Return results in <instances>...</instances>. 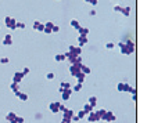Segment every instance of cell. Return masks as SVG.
I'll return each mask as SVG.
<instances>
[{"instance_id":"obj_1","label":"cell","mask_w":147,"mask_h":123,"mask_svg":"<svg viewBox=\"0 0 147 123\" xmlns=\"http://www.w3.org/2000/svg\"><path fill=\"white\" fill-rule=\"evenodd\" d=\"M118 47H119V51H121V54L123 55H131L135 53V50H136V43L131 39H128V40L121 41V43H118Z\"/></svg>"},{"instance_id":"obj_2","label":"cell","mask_w":147,"mask_h":123,"mask_svg":"<svg viewBox=\"0 0 147 123\" xmlns=\"http://www.w3.org/2000/svg\"><path fill=\"white\" fill-rule=\"evenodd\" d=\"M81 66H82V62H76V64H71L69 65V73L72 76H76V75L81 72Z\"/></svg>"},{"instance_id":"obj_3","label":"cell","mask_w":147,"mask_h":123,"mask_svg":"<svg viewBox=\"0 0 147 123\" xmlns=\"http://www.w3.org/2000/svg\"><path fill=\"white\" fill-rule=\"evenodd\" d=\"M4 24H6V26H7L8 29H15V24H17V21L13 18V17H6L4 18Z\"/></svg>"},{"instance_id":"obj_4","label":"cell","mask_w":147,"mask_h":123,"mask_svg":"<svg viewBox=\"0 0 147 123\" xmlns=\"http://www.w3.org/2000/svg\"><path fill=\"white\" fill-rule=\"evenodd\" d=\"M101 119H103V120H106V122H115V120H117V116L114 115V112H111V111H106V114L103 115Z\"/></svg>"},{"instance_id":"obj_5","label":"cell","mask_w":147,"mask_h":123,"mask_svg":"<svg viewBox=\"0 0 147 123\" xmlns=\"http://www.w3.org/2000/svg\"><path fill=\"white\" fill-rule=\"evenodd\" d=\"M69 53L72 54V55H75V57H79L82 54V47H76V46H69Z\"/></svg>"},{"instance_id":"obj_6","label":"cell","mask_w":147,"mask_h":123,"mask_svg":"<svg viewBox=\"0 0 147 123\" xmlns=\"http://www.w3.org/2000/svg\"><path fill=\"white\" fill-rule=\"evenodd\" d=\"M88 122H98V120H100V118H98V115H97V112H96V111H92V112H90V114H88Z\"/></svg>"},{"instance_id":"obj_7","label":"cell","mask_w":147,"mask_h":123,"mask_svg":"<svg viewBox=\"0 0 147 123\" xmlns=\"http://www.w3.org/2000/svg\"><path fill=\"white\" fill-rule=\"evenodd\" d=\"M58 107H60V102H57V101L50 102L49 104V111L51 114H58Z\"/></svg>"},{"instance_id":"obj_8","label":"cell","mask_w":147,"mask_h":123,"mask_svg":"<svg viewBox=\"0 0 147 123\" xmlns=\"http://www.w3.org/2000/svg\"><path fill=\"white\" fill-rule=\"evenodd\" d=\"M22 79H24V75L21 73V72H14V75H13V83L20 84Z\"/></svg>"},{"instance_id":"obj_9","label":"cell","mask_w":147,"mask_h":123,"mask_svg":"<svg viewBox=\"0 0 147 123\" xmlns=\"http://www.w3.org/2000/svg\"><path fill=\"white\" fill-rule=\"evenodd\" d=\"M33 31H38V32H43V29H44V24H42L40 21H35L33 22Z\"/></svg>"},{"instance_id":"obj_10","label":"cell","mask_w":147,"mask_h":123,"mask_svg":"<svg viewBox=\"0 0 147 123\" xmlns=\"http://www.w3.org/2000/svg\"><path fill=\"white\" fill-rule=\"evenodd\" d=\"M71 94H72V90H71V89L64 90L63 93H61V98H63V101H68V100L71 98Z\"/></svg>"},{"instance_id":"obj_11","label":"cell","mask_w":147,"mask_h":123,"mask_svg":"<svg viewBox=\"0 0 147 123\" xmlns=\"http://www.w3.org/2000/svg\"><path fill=\"white\" fill-rule=\"evenodd\" d=\"M13 43H14L13 36H11V35H6V36H4V39H3V46H11Z\"/></svg>"},{"instance_id":"obj_12","label":"cell","mask_w":147,"mask_h":123,"mask_svg":"<svg viewBox=\"0 0 147 123\" xmlns=\"http://www.w3.org/2000/svg\"><path fill=\"white\" fill-rule=\"evenodd\" d=\"M74 115H75V112H74L72 109H71V108H67L65 111H64V118H63V119H69V120H71V118H72Z\"/></svg>"},{"instance_id":"obj_13","label":"cell","mask_w":147,"mask_h":123,"mask_svg":"<svg viewBox=\"0 0 147 123\" xmlns=\"http://www.w3.org/2000/svg\"><path fill=\"white\" fill-rule=\"evenodd\" d=\"M88 36H82V35H79V37H78V43H79V47H82V46H85L86 43H88Z\"/></svg>"},{"instance_id":"obj_14","label":"cell","mask_w":147,"mask_h":123,"mask_svg":"<svg viewBox=\"0 0 147 123\" xmlns=\"http://www.w3.org/2000/svg\"><path fill=\"white\" fill-rule=\"evenodd\" d=\"M88 104H89L92 108H94L96 105H97V97H96V96H92V97L88 100Z\"/></svg>"},{"instance_id":"obj_15","label":"cell","mask_w":147,"mask_h":123,"mask_svg":"<svg viewBox=\"0 0 147 123\" xmlns=\"http://www.w3.org/2000/svg\"><path fill=\"white\" fill-rule=\"evenodd\" d=\"M76 31H78L79 35H82V36H88V35H89V29H88V28H85V26H79Z\"/></svg>"},{"instance_id":"obj_16","label":"cell","mask_w":147,"mask_h":123,"mask_svg":"<svg viewBox=\"0 0 147 123\" xmlns=\"http://www.w3.org/2000/svg\"><path fill=\"white\" fill-rule=\"evenodd\" d=\"M53 22H46V24H44V29H43V32L44 33H51V28H53Z\"/></svg>"},{"instance_id":"obj_17","label":"cell","mask_w":147,"mask_h":123,"mask_svg":"<svg viewBox=\"0 0 147 123\" xmlns=\"http://www.w3.org/2000/svg\"><path fill=\"white\" fill-rule=\"evenodd\" d=\"M81 72H82V73H85V75H89V73H92V69H90L88 65H83V64H82Z\"/></svg>"},{"instance_id":"obj_18","label":"cell","mask_w":147,"mask_h":123,"mask_svg":"<svg viewBox=\"0 0 147 123\" xmlns=\"http://www.w3.org/2000/svg\"><path fill=\"white\" fill-rule=\"evenodd\" d=\"M15 116H17L15 112H7V115H6V120H7V122H11V120H14V119H15Z\"/></svg>"},{"instance_id":"obj_19","label":"cell","mask_w":147,"mask_h":123,"mask_svg":"<svg viewBox=\"0 0 147 123\" xmlns=\"http://www.w3.org/2000/svg\"><path fill=\"white\" fill-rule=\"evenodd\" d=\"M75 77H76V80H78V83H83L85 82V77H86V75L85 73H82V72H79V73L76 75V76H75Z\"/></svg>"},{"instance_id":"obj_20","label":"cell","mask_w":147,"mask_h":123,"mask_svg":"<svg viewBox=\"0 0 147 123\" xmlns=\"http://www.w3.org/2000/svg\"><path fill=\"white\" fill-rule=\"evenodd\" d=\"M121 13H122V15L129 17V15H131V7H122Z\"/></svg>"},{"instance_id":"obj_21","label":"cell","mask_w":147,"mask_h":123,"mask_svg":"<svg viewBox=\"0 0 147 123\" xmlns=\"http://www.w3.org/2000/svg\"><path fill=\"white\" fill-rule=\"evenodd\" d=\"M10 90L13 91V93H15V91H20V86H18L17 83H13V82H11V84H10Z\"/></svg>"},{"instance_id":"obj_22","label":"cell","mask_w":147,"mask_h":123,"mask_svg":"<svg viewBox=\"0 0 147 123\" xmlns=\"http://www.w3.org/2000/svg\"><path fill=\"white\" fill-rule=\"evenodd\" d=\"M69 25H71L72 28H75V29H78V28L81 26V24H79V21H78V19H71Z\"/></svg>"},{"instance_id":"obj_23","label":"cell","mask_w":147,"mask_h":123,"mask_svg":"<svg viewBox=\"0 0 147 123\" xmlns=\"http://www.w3.org/2000/svg\"><path fill=\"white\" fill-rule=\"evenodd\" d=\"M54 59H56L57 62H63V61H65V55H64V54H56Z\"/></svg>"},{"instance_id":"obj_24","label":"cell","mask_w":147,"mask_h":123,"mask_svg":"<svg viewBox=\"0 0 147 123\" xmlns=\"http://www.w3.org/2000/svg\"><path fill=\"white\" fill-rule=\"evenodd\" d=\"M18 98L21 100V101H28L29 97H28V94H26V93H22V91H21V93H20V96H18Z\"/></svg>"},{"instance_id":"obj_25","label":"cell","mask_w":147,"mask_h":123,"mask_svg":"<svg viewBox=\"0 0 147 123\" xmlns=\"http://www.w3.org/2000/svg\"><path fill=\"white\" fill-rule=\"evenodd\" d=\"M83 111H85V112H86V114H90V112H92V111H93V108L90 107L89 104H88V102H86V104H85V105H83Z\"/></svg>"},{"instance_id":"obj_26","label":"cell","mask_w":147,"mask_h":123,"mask_svg":"<svg viewBox=\"0 0 147 123\" xmlns=\"http://www.w3.org/2000/svg\"><path fill=\"white\" fill-rule=\"evenodd\" d=\"M86 115H88V114H86V112H85L83 109H81V111H79V112L76 114V116H78V119H79V120H81V119H83V118H85Z\"/></svg>"},{"instance_id":"obj_27","label":"cell","mask_w":147,"mask_h":123,"mask_svg":"<svg viewBox=\"0 0 147 123\" xmlns=\"http://www.w3.org/2000/svg\"><path fill=\"white\" fill-rule=\"evenodd\" d=\"M54 77H56L54 72H47V73H46V79H47V80H54Z\"/></svg>"},{"instance_id":"obj_28","label":"cell","mask_w":147,"mask_h":123,"mask_svg":"<svg viewBox=\"0 0 147 123\" xmlns=\"http://www.w3.org/2000/svg\"><path fill=\"white\" fill-rule=\"evenodd\" d=\"M71 90H72V91H81L82 90V84H81V83H76L74 87H71Z\"/></svg>"},{"instance_id":"obj_29","label":"cell","mask_w":147,"mask_h":123,"mask_svg":"<svg viewBox=\"0 0 147 123\" xmlns=\"http://www.w3.org/2000/svg\"><path fill=\"white\" fill-rule=\"evenodd\" d=\"M60 86H61V87H63L64 90H68V89H71V84H69L68 82H63L61 84H60Z\"/></svg>"},{"instance_id":"obj_30","label":"cell","mask_w":147,"mask_h":123,"mask_svg":"<svg viewBox=\"0 0 147 123\" xmlns=\"http://www.w3.org/2000/svg\"><path fill=\"white\" fill-rule=\"evenodd\" d=\"M115 47V44L113 43V41H108V43H106V49L107 50H113Z\"/></svg>"},{"instance_id":"obj_31","label":"cell","mask_w":147,"mask_h":123,"mask_svg":"<svg viewBox=\"0 0 147 123\" xmlns=\"http://www.w3.org/2000/svg\"><path fill=\"white\" fill-rule=\"evenodd\" d=\"M8 62H10V59H8L7 57L0 58V64H1V65H6V64H8Z\"/></svg>"},{"instance_id":"obj_32","label":"cell","mask_w":147,"mask_h":123,"mask_svg":"<svg viewBox=\"0 0 147 123\" xmlns=\"http://www.w3.org/2000/svg\"><path fill=\"white\" fill-rule=\"evenodd\" d=\"M15 29H25V24H24V22H17V24H15Z\"/></svg>"},{"instance_id":"obj_33","label":"cell","mask_w":147,"mask_h":123,"mask_svg":"<svg viewBox=\"0 0 147 123\" xmlns=\"http://www.w3.org/2000/svg\"><path fill=\"white\" fill-rule=\"evenodd\" d=\"M123 84H125V82H119L118 84H117V90H118V91H123Z\"/></svg>"},{"instance_id":"obj_34","label":"cell","mask_w":147,"mask_h":123,"mask_svg":"<svg viewBox=\"0 0 147 123\" xmlns=\"http://www.w3.org/2000/svg\"><path fill=\"white\" fill-rule=\"evenodd\" d=\"M53 32H54V33L60 32V26H58V25H56V24L53 25V28H51V33H53Z\"/></svg>"},{"instance_id":"obj_35","label":"cell","mask_w":147,"mask_h":123,"mask_svg":"<svg viewBox=\"0 0 147 123\" xmlns=\"http://www.w3.org/2000/svg\"><path fill=\"white\" fill-rule=\"evenodd\" d=\"M121 10H122V6H119V4L114 6V13H121Z\"/></svg>"},{"instance_id":"obj_36","label":"cell","mask_w":147,"mask_h":123,"mask_svg":"<svg viewBox=\"0 0 147 123\" xmlns=\"http://www.w3.org/2000/svg\"><path fill=\"white\" fill-rule=\"evenodd\" d=\"M15 122H17V123H24V122H25V119H24V118H21V116L17 115V116H15Z\"/></svg>"},{"instance_id":"obj_37","label":"cell","mask_w":147,"mask_h":123,"mask_svg":"<svg viewBox=\"0 0 147 123\" xmlns=\"http://www.w3.org/2000/svg\"><path fill=\"white\" fill-rule=\"evenodd\" d=\"M29 71H31V69H29L28 66H25L24 69L21 71V73H22V75H24V76H25V75H28V73H29Z\"/></svg>"},{"instance_id":"obj_38","label":"cell","mask_w":147,"mask_h":123,"mask_svg":"<svg viewBox=\"0 0 147 123\" xmlns=\"http://www.w3.org/2000/svg\"><path fill=\"white\" fill-rule=\"evenodd\" d=\"M67 109V107L64 105V104H60V107H58V112H64Z\"/></svg>"},{"instance_id":"obj_39","label":"cell","mask_w":147,"mask_h":123,"mask_svg":"<svg viewBox=\"0 0 147 123\" xmlns=\"http://www.w3.org/2000/svg\"><path fill=\"white\" fill-rule=\"evenodd\" d=\"M85 3H89L92 6H96V4H97V0H85Z\"/></svg>"},{"instance_id":"obj_40","label":"cell","mask_w":147,"mask_h":123,"mask_svg":"<svg viewBox=\"0 0 147 123\" xmlns=\"http://www.w3.org/2000/svg\"><path fill=\"white\" fill-rule=\"evenodd\" d=\"M129 89H131L129 83H125V84H123V91H129Z\"/></svg>"},{"instance_id":"obj_41","label":"cell","mask_w":147,"mask_h":123,"mask_svg":"<svg viewBox=\"0 0 147 123\" xmlns=\"http://www.w3.org/2000/svg\"><path fill=\"white\" fill-rule=\"evenodd\" d=\"M129 93H132V94H136V87H131V89H129Z\"/></svg>"},{"instance_id":"obj_42","label":"cell","mask_w":147,"mask_h":123,"mask_svg":"<svg viewBox=\"0 0 147 123\" xmlns=\"http://www.w3.org/2000/svg\"><path fill=\"white\" fill-rule=\"evenodd\" d=\"M96 14H97V13H96V10H90V11H89V15H92V17L96 15Z\"/></svg>"},{"instance_id":"obj_43","label":"cell","mask_w":147,"mask_h":123,"mask_svg":"<svg viewBox=\"0 0 147 123\" xmlns=\"http://www.w3.org/2000/svg\"><path fill=\"white\" fill-rule=\"evenodd\" d=\"M132 100L136 102V101H137V96H136V94H132Z\"/></svg>"},{"instance_id":"obj_44","label":"cell","mask_w":147,"mask_h":123,"mask_svg":"<svg viewBox=\"0 0 147 123\" xmlns=\"http://www.w3.org/2000/svg\"><path fill=\"white\" fill-rule=\"evenodd\" d=\"M61 123H72V122H71L69 119H63V120H61Z\"/></svg>"},{"instance_id":"obj_45","label":"cell","mask_w":147,"mask_h":123,"mask_svg":"<svg viewBox=\"0 0 147 123\" xmlns=\"http://www.w3.org/2000/svg\"><path fill=\"white\" fill-rule=\"evenodd\" d=\"M63 91H64V89H63V87H61V86H60V87H58V93H60V94H61V93H63Z\"/></svg>"},{"instance_id":"obj_46","label":"cell","mask_w":147,"mask_h":123,"mask_svg":"<svg viewBox=\"0 0 147 123\" xmlns=\"http://www.w3.org/2000/svg\"><path fill=\"white\" fill-rule=\"evenodd\" d=\"M10 123H17V122H15V119H14V120H11V122H10Z\"/></svg>"}]
</instances>
